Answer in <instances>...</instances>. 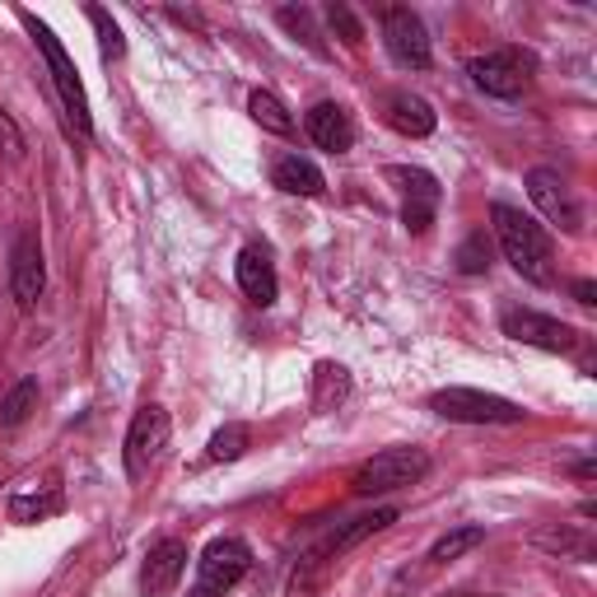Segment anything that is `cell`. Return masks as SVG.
<instances>
[{"label": "cell", "instance_id": "obj_1", "mask_svg": "<svg viewBox=\"0 0 597 597\" xmlns=\"http://www.w3.org/2000/svg\"><path fill=\"white\" fill-rule=\"evenodd\" d=\"M490 225H495V238H500L504 248V262L523 275V281L532 285H551L555 281V248H551V234L532 220V215H523L519 206L509 202H495L490 206Z\"/></svg>", "mask_w": 597, "mask_h": 597}, {"label": "cell", "instance_id": "obj_2", "mask_svg": "<svg viewBox=\"0 0 597 597\" xmlns=\"http://www.w3.org/2000/svg\"><path fill=\"white\" fill-rule=\"evenodd\" d=\"M430 411L444 415V421H457V425H519L528 415L519 402H509V397H500V392H481V388L430 392Z\"/></svg>", "mask_w": 597, "mask_h": 597}, {"label": "cell", "instance_id": "obj_3", "mask_svg": "<svg viewBox=\"0 0 597 597\" xmlns=\"http://www.w3.org/2000/svg\"><path fill=\"white\" fill-rule=\"evenodd\" d=\"M425 471H430V453L425 448H383L355 471L350 490L355 495H392V490L415 486Z\"/></svg>", "mask_w": 597, "mask_h": 597}, {"label": "cell", "instance_id": "obj_4", "mask_svg": "<svg viewBox=\"0 0 597 597\" xmlns=\"http://www.w3.org/2000/svg\"><path fill=\"white\" fill-rule=\"evenodd\" d=\"M29 24V33L37 37V47H43V56H47V70H52V85H56V94H62V108H66V117L75 122V131L79 135H94V122H89V98H85V89H79V75H75V62L66 56V47L56 43V33L47 29V24H37L33 14H19Z\"/></svg>", "mask_w": 597, "mask_h": 597}, {"label": "cell", "instance_id": "obj_5", "mask_svg": "<svg viewBox=\"0 0 597 597\" xmlns=\"http://www.w3.org/2000/svg\"><path fill=\"white\" fill-rule=\"evenodd\" d=\"M164 448H169V411L150 402L131 415V430H127V444H122L127 481H145V476L159 467Z\"/></svg>", "mask_w": 597, "mask_h": 597}, {"label": "cell", "instance_id": "obj_6", "mask_svg": "<svg viewBox=\"0 0 597 597\" xmlns=\"http://www.w3.org/2000/svg\"><path fill=\"white\" fill-rule=\"evenodd\" d=\"M500 332L509 336V341L551 350V355H569L574 346H579V332H574L569 323H561V317H551V313H536V308H504Z\"/></svg>", "mask_w": 597, "mask_h": 597}, {"label": "cell", "instance_id": "obj_7", "mask_svg": "<svg viewBox=\"0 0 597 597\" xmlns=\"http://www.w3.org/2000/svg\"><path fill=\"white\" fill-rule=\"evenodd\" d=\"M388 183L402 192V225L411 234H425L434 225V210H439V177L411 164H388Z\"/></svg>", "mask_w": 597, "mask_h": 597}, {"label": "cell", "instance_id": "obj_8", "mask_svg": "<svg viewBox=\"0 0 597 597\" xmlns=\"http://www.w3.org/2000/svg\"><path fill=\"white\" fill-rule=\"evenodd\" d=\"M528 70H532V56H523L519 47H504V52H490V56H476L467 66L471 85L490 94V98H519L528 85Z\"/></svg>", "mask_w": 597, "mask_h": 597}, {"label": "cell", "instance_id": "obj_9", "mask_svg": "<svg viewBox=\"0 0 597 597\" xmlns=\"http://www.w3.org/2000/svg\"><path fill=\"white\" fill-rule=\"evenodd\" d=\"M528 196H532V206L542 210L555 229H565V234H579L584 229V206L574 202L569 183L555 169H532L528 173Z\"/></svg>", "mask_w": 597, "mask_h": 597}, {"label": "cell", "instance_id": "obj_10", "mask_svg": "<svg viewBox=\"0 0 597 597\" xmlns=\"http://www.w3.org/2000/svg\"><path fill=\"white\" fill-rule=\"evenodd\" d=\"M43 285H47V267H43V238L37 229H19L14 248H10V294L19 308H33L43 298Z\"/></svg>", "mask_w": 597, "mask_h": 597}, {"label": "cell", "instance_id": "obj_11", "mask_svg": "<svg viewBox=\"0 0 597 597\" xmlns=\"http://www.w3.org/2000/svg\"><path fill=\"white\" fill-rule=\"evenodd\" d=\"M252 569V551H248V542H238V536H215V542L202 551V561H196V574H202V584L206 593H229L243 574Z\"/></svg>", "mask_w": 597, "mask_h": 597}, {"label": "cell", "instance_id": "obj_12", "mask_svg": "<svg viewBox=\"0 0 597 597\" xmlns=\"http://www.w3.org/2000/svg\"><path fill=\"white\" fill-rule=\"evenodd\" d=\"M383 47L397 66H406V70H425L434 62V52H430V33L421 24V14H411V10H388L383 14Z\"/></svg>", "mask_w": 597, "mask_h": 597}, {"label": "cell", "instance_id": "obj_13", "mask_svg": "<svg viewBox=\"0 0 597 597\" xmlns=\"http://www.w3.org/2000/svg\"><path fill=\"white\" fill-rule=\"evenodd\" d=\"M187 542H177V536H164V542H154L145 565H141V593L145 597H169L177 584H183L187 574Z\"/></svg>", "mask_w": 597, "mask_h": 597}, {"label": "cell", "instance_id": "obj_14", "mask_svg": "<svg viewBox=\"0 0 597 597\" xmlns=\"http://www.w3.org/2000/svg\"><path fill=\"white\" fill-rule=\"evenodd\" d=\"M238 290H243L257 308H271L275 294H281V285H275V267H271V252L262 243H248L243 252H238Z\"/></svg>", "mask_w": 597, "mask_h": 597}, {"label": "cell", "instance_id": "obj_15", "mask_svg": "<svg viewBox=\"0 0 597 597\" xmlns=\"http://www.w3.org/2000/svg\"><path fill=\"white\" fill-rule=\"evenodd\" d=\"M304 127L313 135V145L327 150V154H346L355 145V122H350V112L341 104H313L308 117H304Z\"/></svg>", "mask_w": 597, "mask_h": 597}, {"label": "cell", "instance_id": "obj_16", "mask_svg": "<svg viewBox=\"0 0 597 597\" xmlns=\"http://www.w3.org/2000/svg\"><path fill=\"white\" fill-rule=\"evenodd\" d=\"M271 183L281 187L285 196H323V169L313 164V159L304 154H281L275 159V169H271Z\"/></svg>", "mask_w": 597, "mask_h": 597}, {"label": "cell", "instance_id": "obj_17", "mask_svg": "<svg viewBox=\"0 0 597 597\" xmlns=\"http://www.w3.org/2000/svg\"><path fill=\"white\" fill-rule=\"evenodd\" d=\"M388 122H392V131H402V135H411V141H421V135H430L434 127H439V117H434V108L425 104L421 94H392L388 98Z\"/></svg>", "mask_w": 597, "mask_h": 597}, {"label": "cell", "instance_id": "obj_18", "mask_svg": "<svg viewBox=\"0 0 597 597\" xmlns=\"http://www.w3.org/2000/svg\"><path fill=\"white\" fill-rule=\"evenodd\" d=\"M397 519H402V509L397 504H383V509H373V513H360V519H350L341 532L332 536V555H341V551H350V546H360L365 536H373V532H383V528H392Z\"/></svg>", "mask_w": 597, "mask_h": 597}, {"label": "cell", "instance_id": "obj_19", "mask_svg": "<svg viewBox=\"0 0 597 597\" xmlns=\"http://www.w3.org/2000/svg\"><path fill=\"white\" fill-rule=\"evenodd\" d=\"M37 411V378H19V383L0 397V430H19Z\"/></svg>", "mask_w": 597, "mask_h": 597}, {"label": "cell", "instance_id": "obj_20", "mask_svg": "<svg viewBox=\"0 0 597 597\" xmlns=\"http://www.w3.org/2000/svg\"><path fill=\"white\" fill-rule=\"evenodd\" d=\"M532 542L542 551H555L561 561H593V542L574 528H542V532H532Z\"/></svg>", "mask_w": 597, "mask_h": 597}, {"label": "cell", "instance_id": "obj_21", "mask_svg": "<svg viewBox=\"0 0 597 597\" xmlns=\"http://www.w3.org/2000/svg\"><path fill=\"white\" fill-rule=\"evenodd\" d=\"M248 112H252L257 127H267V131H275V135H290V131H294L290 108H285L271 89H252V94H248Z\"/></svg>", "mask_w": 597, "mask_h": 597}, {"label": "cell", "instance_id": "obj_22", "mask_svg": "<svg viewBox=\"0 0 597 597\" xmlns=\"http://www.w3.org/2000/svg\"><path fill=\"white\" fill-rule=\"evenodd\" d=\"M248 448H252V430L243 421H229V425H220V430L210 434L206 457H210V463H238Z\"/></svg>", "mask_w": 597, "mask_h": 597}, {"label": "cell", "instance_id": "obj_23", "mask_svg": "<svg viewBox=\"0 0 597 597\" xmlns=\"http://www.w3.org/2000/svg\"><path fill=\"white\" fill-rule=\"evenodd\" d=\"M486 542V528L481 523H467V528H453V532H444L439 542H434V551H430V561L434 565H448V561H463L467 551H476Z\"/></svg>", "mask_w": 597, "mask_h": 597}, {"label": "cell", "instance_id": "obj_24", "mask_svg": "<svg viewBox=\"0 0 597 597\" xmlns=\"http://www.w3.org/2000/svg\"><path fill=\"white\" fill-rule=\"evenodd\" d=\"M453 262H457V271L463 275H486L490 271V262H495V248H490V238H486V229H476V234H467L463 243H457V252H453Z\"/></svg>", "mask_w": 597, "mask_h": 597}, {"label": "cell", "instance_id": "obj_25", "mask_svg": "<svg viewBox=\"0 0 597 597\" xmlns=\"http://www.w3.org/2000/svg\"><path fill=\"white\" fill-rule=\"evenodd\" d=\"M346 388H350V378H346L341 365H317V378H313V406H317V411H332V406L346 397Z\"/></svg>", "mask_w": 597, "mask_h": 597}, {"label": "cell", "instance_id": "obj_26", "mask_svg": "<svg viewBox=\"0 0 597 597\" xmlns=\"http://www.w3.org/2000/svg\"><path fill=\"white\" fill-rule=\"evenodd\" d=\"M89 24L98 33V52H104V62H122V56H127V37H122V29L112 24V14L104 6H89Z\"/></svg>", "mask_w": 597, "mask_h": 597}, {"label": "cell", "instance_id": "obj_27", "mask_svg": "<svg viewBox=\"0 0 597 597\" xmlns=\"http://www.w3.org/2000/svg\"><path fill=\"white\" fill-rule=\"evenodd\" d=\"M47 513H62V495H47V500H37V495H19V500H10V519L14 523H37V519H47Z\"/></svg>", "mask_w": 597, "mask_h": 597}, {"label": "cell", "instance_id": "obj_28", "mask_svg": "<svg viewBox=\"0 0 597 597\" xmlns=\"http://www.w3.org/2000/svg\"><path fill=\"white\" fill-rule=\"evenodd\" d=\"M327 24H332L336 33H341V43H346V47H360V43H365L360 19H355L346 6H327Z\"/></svg>", "mask_w": 597, "mask_h": 597}, {"label": "cell", "instance_id": "obj_29", "mask_svg": "<svg viewBox=\"0 0 597 597\" xmlns=\"http://www.w3.org/2000/svg\"><path fill=\"white\" fill-rule=\"evenodd\" d=\"M275 19H281V24L294 33V37H304V43L313 47V52H323V43H317V29H313V14L308 10H281V14H275Z\"/></svg>", "mask_w": 597, "mask_h": 597}, {"label": "cell", "instance_id": "obj_30", "mask_svg": "<svg viewBox=\"0 0 597 597\" xmlns=\"http://www.w3.org/2000/svg\"><path fill=\"white\" fill-rule=\"evenodd\" d=\"M24 150H29V141H24V131H19V122L10 112H0V154L6 159H24Z\"/></svg>", "mask_w": 597, "mask_h": 597}, {"label": "cell", "instance_id": "obj_31", "mask_svg": "<svg viewBox=\"0 0 597 597\" xmlns=\"http://www.w3.org/2000/svg\"><path fill=\"white\" fill-rule=\"evenodd\" d=\"M574 298H579L584 308H593L597 304V285L593 281H574Z\"/></svg>", "mask_w": 597, "mask_h": 597}, {"label": "cell", "instance_id": "obj_32", "mask_svg": "<svg viewBox=\"0 0 597 597\" xmlns=\"http://www.w3.org/2000/svg\"><path fill=\"white\" fill-rule=\"evenodd\" d=\"M187 597H215V593H206V588H202V584H196V588H192V593H187Z\"/></svg>", "mask_w": 597, "mask_h": 597}]
</instances>
